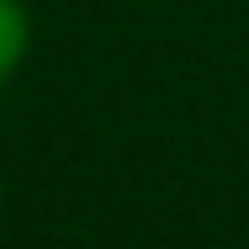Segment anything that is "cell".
Returning <instances> with one entry per match:
<instances>
[{
	"label": "cell",
	"instance_id": "obj_1",
	"mask_svg": "<svg viewBox=\"0 0 249 249\" xmlns=\"http://www.w3.org/2000/svg\"><path fill=\"white\" fill-rule=\"evenodd\" d=\"M27 43H32V16L21 0H0V85L16 74V64L27 58Z\"/></svg>",
	"mask_w": 249,
	"mask_h": 249
}]
</instances>
